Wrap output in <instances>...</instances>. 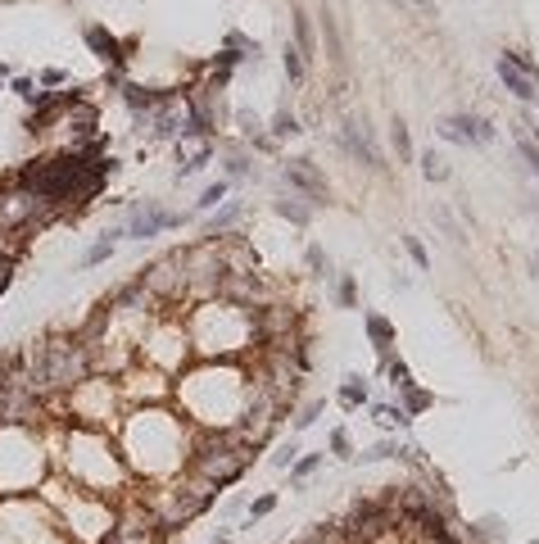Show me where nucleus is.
<instances>
[{
  "label": "nucleus",
  "instance_id": "f257e3e1",
  "mask_svg": "<svg viewBox=\"0 0 539 544\" xmlns=\"http://www.w3.org/2000/svg\"><path fill=\"white\" fill-rule=\"evenodd\" d=\"M250 454H254V444L240 436H223L218 444H209L204 454H195V472H200V481H209V486H227V481H236L245 472V463H250Z\"/></svg>",
  "mask_w": 539,
  "mask_h": 544
},
{
  "label": "nucleus",
  "instance_id": "f03ea898",
  "mask_svg": "<svg viewBox=\"0 0 539 544\" xmlns=\"http://www.w3.org/2000/svg\"><path fill=\"white\" fill-rule=\"evenodd\" d=\"M87 377V350L73 340H50L32 372V386H78Z\"/></svg>",
  "mask_w": 539,
  "mask_h": 544
},
{
  "label": "nucleus",
  "instance_id": "7ed1b4c3",
  "mask_svg": "<svg viewBox=\"0 0 539 544\" xmlns=\"http://www.w3.org/2000/svg\"><path fill=\"white\" fill-rule=\"evenodd\" d=\"M444 141H453V145H485V141H494V127H489L485 118H471V114H453V118H444L435 127Z\"/></svg>",
  "mask_w": 539,
  "mask_h": 544
},
{
  "label": "nucleus",
  "instance_id": "20e7f679",
  "mask_svg": "<svg viewBox=\"0 0 539 544\" xmlns=\"http://www.w3.org/2000/svg\"><path fill=\"white\" fill-rule=\"evenodd\" d=\"M168 227H181V214H168V209H159L154 200H145L127 222V236L145 241V236H159V231H168Z\"/></svg>",
  "mask_w": 539,
  "mask_h": 544
},
{
  "label": "nucleus",
  "instance_id": "39448f33",
  "mask_svg": "<svg viewBox=\"0 0 539 544\" xmlns=\"http://www.w3.org/2000/svg\"><path fill=\"white\" fill-rule=\"evenodd\" d=\"M286 182H290L295 191H304L313 204H322V200H326V182L317 177L313 159H290V164H286Z\"/></svg>",
  "mask_w": 539,
  "mask_h": 544
},
{
  "label": "nucleus",
  "instance_id": "423d86ee",
  "mask_svg": "<svg viewBox=\"0 0 539 544\" xmlns=\"http://www.w3.org/2000/svg\"><path fill=\"white\" fill-rule=\"evenodd\" d=\"M340 141H345V150L358 159V164H367V168H385L381 155H376V145H372V136H367V127H358V122H345V127H340Z\"/></svg>",
  "mask_w": 539,
  "mask_h": 544
},
{
  "label": "nucleus",
  "instance_id": "0eeeda50",
  "mask_svg": "<svg viewBox=\"0 0 539 544\" xmlns=\"http://www.w3.org/2000/svg\"><path fill=\"white\" fill-rule=\"evenodd\" d=\"M498 78H503V86H508L512 95H517V100H539V86H535L530 78H525V73H521L517 64H512L508 51L498 55Z\"/></svg>",
  "mask_w": 539,
  "mask_h": 544
},
{
  "label": "nucleus",
  "instance_id": "6e6552de",
  "mask_svg": "<svg viewBox=\"0 0 539 544\" xmlns=\"http://www.w3.org/2000/svg\"><path fill=\"white\" fill-rule=\"evenodd\" d=\"M82 36H87V46H91V51L100 55V59H109V64H122V59H127L122 41H118V36L109 32V28H100V23H91V28L82 32Z\"/></svg>",
  "mask_w": 539,
  "mask_h": 544
},
{
  "label": "nucleus",
  "instance_id": "1a4fd4ad",
  "mask_svg": "<svg viewBox=\"0 0 539 544\" xmlns=\"http://www.w3.org/2000/svg\"><path fill=\"white\" fill-rule=\"evenodd\" d=\"M322 41H326V55H331V64H345V36H340V23L336 14H331V5H322Z\"/></svg>",
  "mask_w": 539,
  "mask_h": 544
},
{
  "label": "nucleus",
  "instance_id": "9d476101",
  "mask_svg": "<svg viewBox=\"0 0 539 544\" xmlns=\"http://www.w3.org/2000/svg\"><path fill=\"white\" fill-rule=\"evenodd\" d=\"M363 323H367V336H372V345L381 350V358H390V345H395V327H390L381 313H367Z\"/></svg>",
  "mask_w": 539,
  "mask_h": 544
},
{
  "label": "nucleus",
  "instance_id": "9b49d317",
  "mask_svg": "<svg viewBox=\"0 0 539 544\" xmlns=\"http://www.w3.org/2000/svg\"><path fill=\"white\" fill-rule=\"evenodd\" d=\"M390 145H395L399 164H412V159H417V150H412V136H408V122H403V118H395V127H390Z\"/></svg>",
  "mask_w": 539,
  "mask_h": 544
},
{
  "label": "nucleus",
  "instance_id": "f8f14e48",
  "mask_svg": "<svg viewBox=\"0 0 539 544\" xmlns=\"http://www.w3.org/2000/svg\"><path fill=\"white\" fill-rule=\"evenodd\" d=\"M236 218H240V200H231V204H223V214H213V218H209V231H204V236H209V241H223V236H227V227H231Z\"/></svg>",
  "mask_w": 539,
  "mask_h": 544
},
{
  "label": "nucleus",
  "instance_id": "ddd939ff",
  "mask_svg": "<svg viewBox=\"0 0 539 544\" xmlns=\"http://www.w3.org/2000/svg\"><path fill=\"white\" fill-rule=\"evenodd\" d=\"M290 19H295V51H299L304 59H313V51H317V46H313V28H309V14H304V9H295Z\"/></svg>",
  "mask_w": 539,
  "mask_h": 544
},
{
  "label": "nucleus",
  "instance_id": "4468645a",
  "mask_svg": "<svg viewBox=\"0 0 539 544\" xmlns=\"http://www.w3.org/2000/svg\"><path fill=\"white\" fill-rule=\"evenodd\" d=\"M363 404H367V381L345 377V386H340V408H363Z\"/></svg>",
  "mask_w": 539,
  "mask_h": 544
},
{
  "label": "nucleus",
  "instance_id": "2eb2a0df",
  "mask_svg": "<svg viewBox=\"0 0 539 544\" xmlns=\"http://www.w3.org/2000/svg\"><path fill=\"white\" fill-rule=\"evenodd\" d=\"M385 372H390V386H395L399 394L412 386V377H408V363H403V358H385Z\"/></svg>",
  "mask_w": 539,
  "mask_h": 544
},
{
  "label": "nucleus",
  "instance_id": "dca6fc26",
  "mask_svg": "<svg viewBox=\"0 0 539 544\" xmlns=\"http://www.w3.org/2000/svg\"><path fill=\"white\" fill-rule=\"evenodd\" d=\"M435 399H431V394H426V390H403V413H408V417H417V413H426V408H431Z\"/></svg>",
  "mask_w": 539,
  "mask_h": 544
},
{
  "label": "nucleus",
  "instance_id": "f3484780",
  "mask_svg": "<svg viewBox=\"0 0 539 544\" xmlns=\"http://www.w3.org/2000/svg\"><path fill=\"white\" fill-rule=\"evenodd\" d=\"M372 417H376L381 427H408V422H412V417L403 413V408H395V404H381V408H376Z\"/></svg>",
  "mask_w": 539,
  "mask_h": 544
},
{
  "label": "nucleus",
  "instance_id": "a211bd4d",
  "mask_svg": "<svg viewBox=\"0 0 539 544\" xmlns=\"http://www.w3.org/2000/svg\"><path fill=\"white\" fill-rule=\"evenodd\" d=\"M218 200H227V182H213V187H204V195L195 200V209H200V214H209V209H218Z\"/></svg>",
  "mask_w": 539,
  "mask_h": 544
},
{
  "label": "nucleus",
  "instance_id": "6ab92c4d",
  "mask_svg": "<svg viewBox=\"0 0 539 544\" xmlns=\"http://www.w3.org/2000/svg\"><path fill=\"white\" fill-rule=\"evenodd\" d=\"M422 172H426V182H444V177H449L444 159H439L435 150H426V155H422Z\"/></svg>",
  "mask_w": 539,
  "mask_h": 544
},
{
  "label": "nucleus",
  "instance_id": "aec40b11",
  "mask_svg": "<svg viewBox=\"0 0 539 544\" xmlns=\"http://www.w3.org/2000/svg\"><path fill=\"white\" fill-rule=\"evenodd\" d=\"M114 245H118L114 236H100V241H95L91 250H87V258H82V263H87V268H95V263H105V258L114 254Z\"/></svg>",
  "mask_w": 539,
  "mask_h": 544
},
{
  "label": "nucleus",
  "instance_id": "412c9836",
  "mask_svg": "<svg viewBox=\"0 0 539 544\" xmlns=\"http://www.w3.org/2000/svg\"><path fill=\"white\" fill-rule=\"evenodd\" d=\"M517 150H521V159H525V164H530V172L539 177V145H535V136L517 132Z\"/></svg>",
  "mask_w": 539,
  "mask_h": 544
},
{
  "label": "nucleus",
  "instance_id": "4be33fe9",
  "mask_svg": "<svg viewBox=\"0 0 539 544\" xmlns=\"http://www.w3.org/2000/svg\"><path fill=\"white\" fill-rule=\"evenodd\" d=\"M281 64H286V78H290V82H304V55L295 51V46H286Z\"/></svg>",
  "mask_w": 539,
  "mask_h": 544
},
{
  "label": "nucleus",
  "instance_id": "5701e85b",
  "mask_svg": "<svg viewBox=\"0 0 539 544\" xmlns=\"http://www.w3.org/2000/svg\"><path fill=\"white\" fill-rule=\"evenodd\" d=\"M277 214H281V218H290L295 227H304V222H309V209H304L299 200H277Z\"/></svg>",
  "mask_w": 539,
  "mask_h": 544
},
{
  "label": "nucleus",
  "instance_id": "b1692460",
  "mask_svg": "<svg viewBox=\"0 0 539 544\" xmlns=\"http://www.w3.org/2000/svg\"><path fill=\"white\" fill-rule=\"evenodd\" d=\"M295 132H304V127H299V118L290 114V109H281V114L272 118V136H295Z\"/></svg>",
  "mask_w": 539,
  "mask_h": 544
},
{
  "label": "nucleus",
  "instance_id": "393cba45",
  "mask_svg": "<svg viewBox=\"0 0 539 544\" xmlns=\"http://www.w3.org/2000/svg\"><path fill=\"white\" fill-rule=\"evenodd\" d=\"M105 544H150V530H132V526H122V530H114Z\"/></svg>",
  "mask_w": 539,
  "mask_h": 544
},
{
  "label": "nucleus",
  "instance_id": "a878e982",
  "mask_svg": "<svg viewBox=\"0 0 539 544\" xmlns=\"http://www.w3.org/2000/svg\"><path fill=\"white\" fill-rule=\"evenodd\" d=\"M403 454H408V449H399L395 440H381V444H372V449H367L363 459H372V463H376V459H403Z\"/></svg>",
  "mask_w": 539,
  "mask_h": 544
},
{
  "label": "nucleus",
  "instance_id": "bb28decb",
  "mask_svg": "<svg viewBox=\"0 0 539 544\" xmlns=\"http://www.w3.org/2000/svg\"><path fill=\"white\" fill-rule=\"evenodd\" d=\"M403 250H408V254H412V263H417L422 272H426V268H431V254H426V245H422L417 236H403Z\"/></svg>",
  "mask_w": 539,
  "mask_h": 544
},
{
  "label": "nucleus",
  "instance_id": "cd10ccee",
  "mask_svg": "<svg viewBox=\"0 0 539 544\" xmlns=\"http://www.w3.org/2000/svg\"><path fill=\"white\" fill-rule=\"evenodd\" d=\"M317 463H322V454H309V459H299L295 467H290V476H295V481H304V476H313V472H317Z\"/></svg>",
  "mask_w": 539,
  "mask_h": 544
},
{
  "label": "nucleus",
  "instance_id": "c85d7f7f",
  "mask_svg": "<svg viewBox=\"0 0 539 544\" xmlns=\"http://www.w3.org/2000/svg\"><path fill=\"white\" fill-rule=\"evenodd\" d=\"M272 508H277V494H259V499L250 503V517H267Z\"/></svg>",
  "mask_w": 539,
  "mask_h": 544
},
{
  "label": "nucleus",
  "instance_id": "c756f323",
  "mask_svg": "<svg viewBox=\"0 0 539 544\" xmlns=\"http://www.w3.org/2000/svg\"><path fill=\"white\" fill-rule=\"evenodd\" d=\"M331 454H336V459H353V454H349V436H345V431H331Z\"/></svg>",
  "mask_w": 539,
  "mask_h": 544
},
{
  "label": "nucleus",
  "instance_id": "7c9ffc66",
  "mask_svg": "<svg viewBox=\"0 0 539 544\" xmlns=\"http://www.w3.org/2000/svg\"><path fill=\"white\" fill-rule=\"evenodd\" d=\"M317 413H322V399H313V404H309V408H304V413L295 417V431H304V427H313V422H317Z\"/></svg>",
  "mask_w": 539,
  "mask_h": 544
},
{
  "label": "nucleus",
  "instance_id": "2f4dec72",
  "mask_svg": "<svg viewBox=\"0 0 539 544\" xmlns=\"http://www.w3.org/2000/svg\"><path fill=\"white\" fill-rule=\"evenodd\" d=\"M336 300H340V308H353V281H349V277L336 286Z\"/></svg>",
  "mask_w": 539,
  "mask_h": 544
},
{
  "label": "nucleus",
  "instance_id": "473e14b6",
  "mask_svg": "<svg viewBox=\"0 0 539 544\" xmlns=\"http://www.w3.org/2000/svg\"><path fill=\"white\" fill-rule=\"evenodd\" d=\"M295 454H299V449H295V440H290V444H281V449H277L272 463H277V467H290V463H295Z\"/></svg>",
  "mask_w": 539,
  "mask_h": 544
},
{
  "label": "nucleus",
  "instance_id": "72a5a7b5",
  "mask_svg": "<svg viewBox=\"0 0 539 544\" xmlns=\"http://www.w3.org/2000/svg\"><path fill=\"white\" fill-rule=\"evenodd\" d=\"M64 82H68L64 68H46V73H41V86H64Z\"/></svg>",
  "mask_w": 539,
  "mask_h": 544
},
{
  "label": "nucleus",
  "instance_id": "f704fd0d",
  "mask_svg": "<svg viewBox=\"0 0 539 544\" xmlns=\"http://www.w3.org/2000/svg\"><path fill=\"white\" fill-rule=\"evenodd\" d=\"M309 268L317 272V277H326V254L317 250V245H313V250H309Z\"/></svg>",
  "mask_w": 539,
  "mask_h": 544
},
{
  "label": "nucleus",
  "instance_id": "c9c22d12",
  "mask_svg": "<svg viewBox=\"0 0 539 544\" xmlns=\"http://www.w3.org/2000/svg\"><path fill=\"white\" fill-rule=\"evenodd\" d=\"M227 172H231V177H245V172H250V159L231 155V159H227Z\"/></svg>",
  "mask_w": 539,
  "mask_h": 544
},
{
  "label": "nucleus",
  "instance_id": "e433bc0d",
  "mask_svg": "<svg viewBox=\"0 0 539 544\" xmlns=\"http://www.w3.org/2000/svg\"><path fill=\"white\" fill-rule=\"evenodd\" d=\"M412 5H422V9H435V5H431V0H412Z\"/></svg>",
  "mask_w": 539,
  "mask_h": 544
},
{
  "label": "nucleus",
  "instance_id": "4c0bfd02",
  "mask_svg": "<svg viewBox=\"0 0 539 544\" xmlns=\"http://www.w3.org/2000/svg\"><path fill=\"white\" fill-rule=\"evenodd\" d=\"M535 268H539V254H535ZM535 277H539V272H535Z\"/></svg>",
  "mask_w": 539,
  "mask_h": 544
},
{
  "label": "nucleus",
  "instance_id": "58836bf2",
  "mask_svg": "<svg viewBox=\"0 0 539 544\" xmlns=\"http://www.w3.org/2000/svg\"><path fill=\"white\" fill-rule=\"evenodd\" d=\"M395 5H399V9H403V0H395Z\"/></svg>",
  "mask_w": 539,
  "mask_h": 544
},
{
  "label": "nucleus",
  "instance_id": "ea45409f",
  "mask_svg": "<svg viewBox=\"0 0 539 544\" xmlns=\"http://www.w3.org/2000/svg\"><path fill=\"white\" fill-rule=\"evenodd\" d=\"M218 544H231V540H218Z\"/></svg>",
  "mask_w": 539,
  "mask_h": 544
},
{
  "label": "nucleus",
  "instance_id": "a19ab883",
  "mask_svg": "<svg viewBox=\"0 0 539 544\" xmlns=\"http://www.w3.org/2000/svg\"><path fill=\"white\" fill-rule=\"evenodd\" d=\"M535 544H539V540H535Z\"/></svg>",
  "mask_w": 539,
  "mask_h": 544
}]
</instances>
